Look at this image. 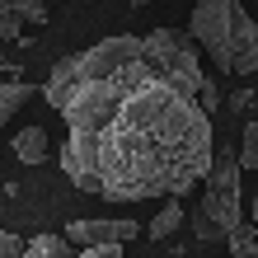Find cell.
<instances>
[{
    "label": "cell",
    "instance_id": "obj_19",
    "mask_svg": "<svg viewBox=\"0 0 258 258\" xmlns=\"http://www.w3.org/2000/svg\"><path fill=\"white\" fill-rule=\"evenodd\" d=\"M249 258H258V249H253V253H249Z\"/></svg>",
    "mask_w": 258,
    "mask_h": 258
},
{
    "label": "cell",
    "instance_id": "obj_11",
    "mask_svg": "<svg viewBox=\"0 0 258 258\" xmlns=\"http://www.w3.org/2000/svg\"><path fill=\"white\" fill-rule=\"evenodd\" d=\"M0 38L19 42L24 38V14H19V0H0Z\"/></svg>",
    "mask_w": 258,
    "mask_h": 258
},
{
    "label": "cell",
    "instance_id": "obj_10",
    "mask_svg": "<svg viewBox=\"0 0 258 258\" xmlns=\"http://www.w3.org/2000/svg\"><path fill=\"white\" fill-rule=\"evenodd\" d=\"M225 244H230V253L235 258H249L253 249H258V221H239L230 235H225Z\"/></svg>",
    "mask_w": 258,
    "mask_h": 258
},
{
    "label": "cell",
    "instance_id": "obj_18",
    "mask_svg": "<svg viewBox=\"0 0 258 258\" xmlns=\"http://www.w3.org/2000/svg\"><path fill=\"white\" fill-rule=\"evenodd\" d=\"M249 221H258V188H253V207H249Z\"/></svg>",
    "mask_w": 258,
    "mask_h": 258
},
{
    "label": "cell",
    "instance_id": "obj_16",
    "mask_svg": "<svg viewBox=\"0 0 258 258\" xmlns=\"http://www.w3.org/2000/svg\"><path fill=\"white\" fill-rule=\"evenodd\" d=\"M80 258H122V244H94V249H80Z\"/></svg>",
    "mask_w": 258,
    "mask_h": 258
},
{
    "label": "cell",
    "instance_id": "obj_14",
    "mask_svg": "<svg viewBox=\"0 0 258 258\" xmlns=\"http://www.w3.org/2000/svg\"><path fill=\"white\" fill-rule=\"evenodd\" d=\"M0 258H24V239L14 230H0Z\"/></svg>",
    "mask_w": 258,
    "mask_h": 258
},
{
    "label": "cell",
    "instance_id": "obj_1",
    "mask_svg": "<svg viewBox=\"0 0 258 258\" xmlns=\"http://www.w3.org/2000/svg\"><path fill=\"white\" fill-rule=\"evenodd\" d=\"M61 113V174L103 202L183 197L211 174V113L146 61L136 33H113L52 66L42 85Z\"/></svg>",
    "mask_w": 258,
    "mask_h": 258
},
{
    "label": "cell",
    "instance_id": "obj_9",
    "mask_svg": "<svg viewBox=\"0 0 258 258\" xmlns=\"http://www.w3.org/2000/svg\"><path fill=\"white\" fill-rule=\"evenodd\" d=\"M28 94H33V89H28L24 80H10V85H0V127H5L10 117L24 108V99H28Z\"/></svg>",
    "mask_w": 258,
    "mask_h": 258
},
{
    "label": "cell",
    "instance_id": "obj_8",
    "mask_svg": "<svg viewBox=\"0 0 258 258\" xmlns=\"http://www.w3.org/2000/svg\"><path fill=\"white\" fill-rule=\"evenodd\" d=\"M24 258H80L66 235H38L24 244Z\"/></svg>",
    "mask_w": 258,
    "mask_h": 258
},
{
    "label": "cell",
    "instance_id": "obj_2",
    "mask_svg": "<svg viewBox=\"0 0 258 258\" xmlns=\"http://www.w3.org/2000/svg\"><path fill=\"white\" fill-rule=\"evenodd\" d=\"M188 33L225 75H258V19L244 0H197L188 14Z\"/></svg>",
    "mask_w": 258,
    "mask_h": 258
},
{
    "label": "cell",
    "instance_id": "obj_12",
    "mask_svg": "<svg viewBox=\"0 0 258 258\" xmlns=\"http://www.w3.org/2000/svg\"><path fill=\"white\" fill-rule=\"evenodd\" d=\"M239 164H244V169H258V122H249L244 136H239Z\"/></svg>",
    "mask_w": 258,
    "mask_h": 258
},
{
    "label": "cell",
    "instance_id": "obj_6",
    "mask_svg": "<svg viewBox=\"0 0 258 258\" xmlns=\"http://www.w3.org/2000/svg\"><path fill=\"white\" fill-rule=\"evenodd\" d=\"M14 160H19V164H42V160H47V132H42V127H24V132H14Z\"/></svg>",
    "mask_w": 258,
    "mask_h": 258
},
{
    "label": "cell",
    "instance_id": "obj_13",
    "mask_svg": "<svg viewBox=\"0 0 258 258\" xmlns=\"http://www.w3.org/2000/svg\"><path fill=\"white\" fill-rule=\"evenodd\" d=\"M19 14H24V24H47V5L42 0H19Z\"/></svg>",
    "mask_w": 258,
    "mask_h": 258
},
{
    "label": "cell",
    "instance_id": "obj_5",
    "mask_svg": "<svg viewBox=\"0 0 258 258\" xmlns=\"http://www.w3.org/2000/svg\"><path fill=\"white\" fill-rule=\"evenodd\" d=\"M136 230L141 225L127 216H99V221H71L66 239L75 249H94V244H127V239H136Z\"/></svg>",
    "mask_w": 258,
    "mask_h": 258
},
{
    "label": "cell",
    "instance_id": "obj_17",
    "mask_svg": "<svg viewBox=\"0 0 258 258\" xmlns=\"http://www.w3.org/2000/svg\"><path fill=\"white\" fill-rule=\"evenodd\" d=\"M249 103H253V94H249V89H239V94H230V108H239V113H244Z\"/></svg>",
    "mask_w": 258,
    "mask_h": 258
},
{
    "label": "cell",
    "instance_id": "obj_7",
    "mask_svg": "<svg viewBox=\"0 0 258 258\" xmlns=\"http://www.w3.org/2000/svg\"><path fill=\"white\" fill-rule=\"evenodd\" d=\"M178 225H183V207H178V197H169V207H160L155 216H150L146 235L155 239V244H169V239L178 235Z\"/></svg>",
    "mask_w": 258,
    "mask_h": 258
},
{
    "label": "cell",
    "instance_id": "obj_3",
    "mask_svg": "<svg viewBox=\"0 0 258 258\" xmlns=\"http://www.w3.org/2000/svg\"><path fill=\"white\" fill-rule=\"evenodd\" d=\"M239 150H216L211 174L202 178V207H197V239H225L244 221V197H239Z\"/></svg>",
    "mask_w": 258,
    "mask_h": 258
},
{
    "label": "cell",
    "instance_id": "obj_15",
    "mask_svg": "<svg viewBox=\"0 0 258 258\" xmlns=\"http://www.w3.org/2000/svg\"><path fill=\"white\" fill-rule=\"evenodd\" d=\"M197 103H202L207 113H216V108H221V89L211 85V80H202V89H197Z\"/></svg>",
    "mask_w": 258,
    "mask_h": 258
},
{
    "label": "cell",
    "instance_id": "obj_4",
    "mask_svg": "<svg viewBox=\"0 0 258 258\" xmlns=\"http://www.w3.org/2000/svg\"><path fill=\"white\" fill-rule=\"evenodd\" d=\"M141 47H146V61L155 66L164 80H174L178 89H188V94H197L207 80V71H202V47H197V38L183 33V28H150V33L141 38Z\"/></svg>",
    "mask_w": 258,
    "mask_h": 258
}]
</instances>
